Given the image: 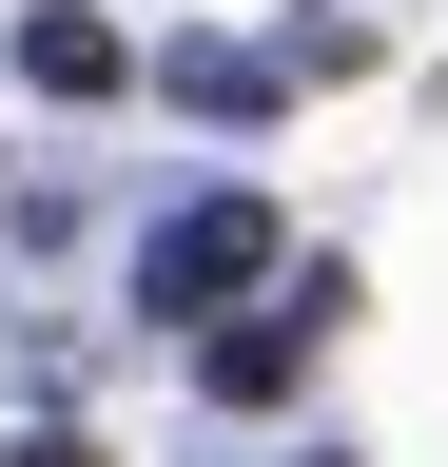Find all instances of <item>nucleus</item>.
Wrapping results in <instances>:
<instances>
[{"mask_svg": "<svg viewBox=\"0 0 448 467\" xmlns=\"http://www.w3.org/2000/svg\"><path fill=\"white\" fill-rule=\"evenodd\" d=\"M273 273H293V234H273L254 195H214V214H176V234H156V312H234V292H273Z\"/></svg>", "mask_w": 448, "mask_h": 467, "instance_id": "obj_1", "label": "nucleus"}, {"mask_svg": "<svg viewBox=\"0 0 448 467\" xmlns=\"http://www.w3.org/2000/svg\"><path fill=\"white\" fill-rule=\"evenodd\" d=\"M331 312H351V273H273V312H254V331H214V389L273 409V389L312 370V331H331Z\"/></svg>", "mask_w": 448, "mask_h": 467, "instance_id": "obj_2", "label": "nucleus"}, {"mask_svg": "<svg viewBox=\"0 0 448 467\" xmlns=\"http://www.w3.org/2000/svg\"><path fill=\"white\" fill-rule=\"evenodd\" d=\"M20 78H39V98H118L137 58H118V20H78V0H59V20H20Z\"/></svg>", "mask_w": 448, "mask_h": 467, "instance_id": "obj_3", "label": "nucleus"}, {"mask_svg": "<svg viewBox=\"0 0 448 467\" xmlns=\"http://www.w3.org/2000/svg\"><path fill=\"white\" fill-rule=\"evenodd\" d=\"M20 467H98V448H78V429H59V448H20Z\"/></svg>", "mask_w": 448, "mask_h": 467, "instance_id": "obj_4", "label": "nucleus"}, {"mask_svg": "<svg viewBox=\"0 0 448 467\" xmlns=\"http://www.w3.org/2000/svg\"><path fill=\"white\" fill-rule=\"evenodd\" d=\"M312 467H331V448H312Z\"/></svg>", "mask_w": 448, "mask_h": 467, "instance_id": "obj_5", "label": "nucleus"}]
</instances>
